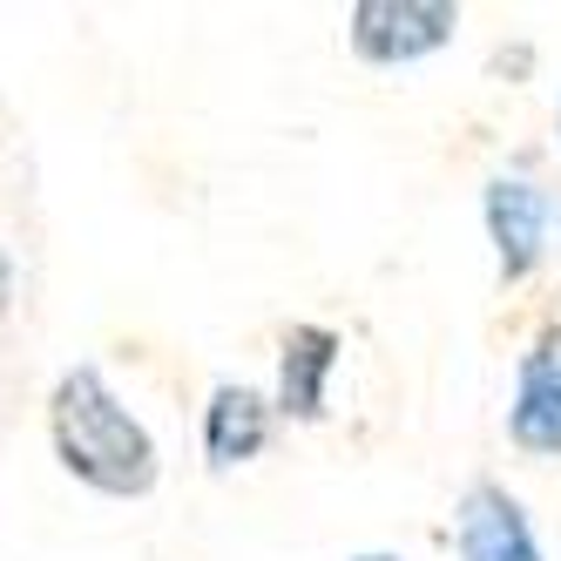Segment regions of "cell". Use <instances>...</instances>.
I'll return each mask as SVG.
<instances>
[{"label": "cell", "instance_id": "6da1fadb", "mask_svg": "<svg viewBox=\"0 0 561 561\" xmlns=\"http://www.w3.org/2000/svg\"><path fill=\"white\" fill-rule=\"evenodd\" d=\"M48 426H55V454L75 480H89L102 494H149V480H156L149 433L129 420V407L89 366L55 386Z\"/></svg>", "mask_w": 561, "mask_h": 561}, {"label": "cell", "instance_id": "7a4b0ae2", "mask_svg": "<svg viewBox=\"0 0 561 561\" xmlns=\"http://www.w3.org/2000/svg\"><path fill=\"white\" fill-rule=\"evenodd\" d=\"M454 34V8L439 0H358L352 8V48L392 68V61H420Z\"/></svg>", "mask_w": 561, "mask_h": 561}, {"label": "cell", "instance_id": "3957f363", "mask_svg": "<svg viewBox=\"0 0 561 561\" xmlns=\"http://www.w3.org/2000/svg\"><path fill=\"white\" fill-rule=\"evenodd\" d=\"M548 224H554V204L528 176H494L488 183V230H494V244H501V271L507 277H528L541 264Z\"/></svg>", "mask_w": 561, "mask_h": 561}, {"label": "cell", "instance_id": "277c9868", "mask_svg": "<svg viewBox=\"0 0 561 561\" xmlns=\"http://www.w3.org/2000/svg\"><path fill=\"white\" fill-rule=\"evenodd\" d=\"M514 439L528 454H561V325L535 339L520 358V392H514Z\"/></svg>", "mask_w": 561, "mask_h": 561}, {"label": "cell", "instance_id": "5b68a950", "mask_svg": "<svg viewBox=\"0 0 561 561\" xmlns=\"http://www.w3.org/2000/svg\"><path fill=\"white\" fill-rule=\"evenodd\" d=\"M460 554L467 561H541L528 520L501 488H473L460 501Z\"/></svg>", "mask_w": 561, "mask_h": 561}, {"label": "cell", "instance_id": "8992f818", "mask_svg": "<svg viewBox=\"0 0 561 561\" xmlns=\"http://www.w3.org/2000/svg\"><path fill=\"white\" fill-rule=\"evenodd\" d=\"M339 366V339L318 332V325H298L285 339V379H277V399H285V413L298 420H318L325 413V373Z\"/></svg>", "mask_w": 561, "mask_h": 561}, {"label": "cell", "instance_id": "52a82bcc", "mask_svg": "<svg viewBox=\"0 0 561 561\" xmlns=\"http://www.w3.org/2000/svg\"><path fill=\"white\" fill-rule=\"evenodd\" d=\"M264 433H271V407H264L257 392L224 386V392L210 399V426H204V439H210V460H217V467L251 460V454L264 447Z\"/></svg>", "mask_w": 561, "mask_h": 561}, {"label": "cell", "instance_id": "ba28073f", "mask_svg": "<svg viewBox=\"0 0 561 561\" xmlns=\"http://www.w3.org/2000/svg\"><path fill=\"white\" fill-rule=\"evenodd\" d=\"M8 285H14V277H8V257H0V311H8Z\"/></svg>", "mask_w": 561, "mask_h": 561}, {"label": "cell", "instance_id": "9c48e42d", "mask_svg": "<svg viewBox=\"0 0 561 561\" xmlns=\"http://www.w3.org/2000/svg\"><path fill=\"white\" fill-rule=\"evenodd\" d=\"M358 561H399V554H358Z\"/></svg>", "mask_w": 561, "mask_h": 561}]
</instances>
